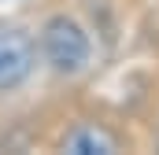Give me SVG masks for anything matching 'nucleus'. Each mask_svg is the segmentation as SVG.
I'll use <instances>...</instances> for the list:
<instances>
[{
  "label": "nucleus",
  "instance_id": "nucleus-3",
  "mask_svg": "<svg viewBox=\"0 0 159 155\" xmlns=\"http://www.w3.org/2000/svg\"><path fill=\"white\" fill-rule=\"evenodd\" d=\"M59 148L70 152V155H111V152H119V137L111 129L96 126V122H78L59 140Z\"/></svg>",
  "mask_w": 159,
  "mask_h": 155
},
{
  "label": "nucleus",
  "instance_id": "nucleus-1",
  "mask_svg": "<svg viewBox=\"0 0 159 155\" xmlns=\"http://www.w3.org/2000/svg\"><path fill=\"white\" fill-rule=\"evenodd\" d=\"M41 63L59 78H78L93 63V37L74 15H48L37 33Z\"/></svg>",
  "mask_w": 159,
  "mask_h": 155
},
{
  "label": "nucleus",
  "instance_id": "nucleus-2",
  "mask_svg": "<svg viewBox=\"0 0 159 155\" xmlns=\"http://www.w3.org/2000/svg\"><path fill=\"white\" fill-rule=\"evenodd\" d=\"M37 70V41L15 22H0V96L22 89Z\"/></svg>",
  "mask_w": 159,
  "mask_h": 155
}]
</instances>
